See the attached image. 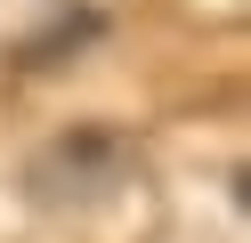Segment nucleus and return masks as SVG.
Segmentation results:
<instances>
[{"label":"nucleus","instance_id":"obj_1","mask_svg":"<svg viewBox=\"0 0 251 243\" xmlns=\"http://www.w3.org/2000/svg\"><path fill=\"white\" fill-rule=\"evenodd\" d=\"M138 162V146L122 138V130H73V138H57L49 154L33 162V194L41 203H89V194L122 187Z\"/></svg>","mask_w":251,"mask_h":243}]
</instances>
